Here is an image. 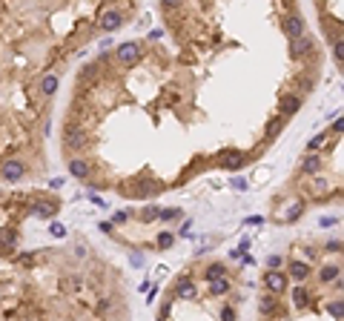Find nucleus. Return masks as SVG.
<instances>
[{
  "instance_id": "29",
  "label": "nucleus",
  "mask_w": 344,
  "mask_h": 321,
  "mask_svg": "<svg viewBox=\"0 0 344 321\" xmlns=\"http://www.w3.org/2000/svg\"><path fill=\"white\" fill-rule=\"evenodd\" d=\"M129 218H132V209H124V212H115L112 221L115 224H124V221H129Z\"/></svg>"
},
{
  "instance_id": "31",
  "label": "nucleus",
  "mask_w": 344,
  "mask_h": 321,
  "mask_svg": "<svg viewBox=\"0 0 344 321\" xmlns=\"http://www.w3.org/2000/svg\"><path fill=\"white\" fill-rule=\"evenodd\" d=\"M221 321H235V310L232 307H221Z\"/></svg>"
},
{
  "instance_id": "26",
  "label": "nucleus",
  "mask_w": 344,
  "mask_h": 321,
  "mask_svg": "<svg viewBox=\"0 0 344 321\" xmlns=\"http://www.w3.org/2000/svg\"><path fill=\"white\" fill-rule=\"evenodd\" d=\"M172 244H175V235H172V232H161L158 235V250H169Z\"/></svg>"
},
{
  "instance_id": "17",
  "label": "nucleus",
  "mask_w": 344,
  "mask_h": 321,
  "mask_svg": "<svg viewBox=\"0 0 344 321\" xmlns=\"http://www.w3.org/2000/svg\"><path fill=\"white\" fill-rule=\"evenodd\" d=\"M338 276H341V270H338V267H333V264H327V267H321V273H318V278H321V281H327V284H330V281H335V284L341 287Z\"/></svg>"
},
{
  "instance_id": "6",
  "label": "nucleus",
  "mask_w": 344,
  "mask_h": 321,
  "mask_svg": "<svg viewBox=\"0 0 344 321\" xmlns=\"http://www.w3.org/2000/svg\"><path fill=\"white\" fill-rule=\"evenodd\" d=\"M0 175H3L6 181H20L23 175H26V167H23V161H3Z\"/></svg>"
},
{
  "instance_id": "16",
  "label": "nucleus",
  "mask_w": 344,
  "mask_h": 321,
  "mask_svg": "<svg viewBox=\"0 0 344 321\" xmlns=\"http://www.w3.org/2000/svg\"><path fill=\"white\" fill-rule=\"evenodd\" d=\"M258 310H261V315H275L278 312V298L275 295H264L261 304H258Z\"/></svg>"
},
{
  "instance_id": "22",
  "label": "nucleus",
  "mask_w": 344,
  "mask_h": 321,
  "mask_svg": "<svg viewBox=\"0 0 344 321\" xmlns=\"http://www.w3.org/2000/svg\"><path fill=\"white\" fill-rule=\"evenodd\" d=\"M158 218L161 221H178V218H181V209H175V206H164V209H158Z\"/></svg>"
},
{
  "instance_id": "18",
  "label": "nucleus",
  "mask_w": 344,
  "mask_h": 321,
  "mask_svg": "<svg viewBox=\"0 0 344 321\" xmlns=\"http://www.w3.org/2000/svg\"><path fill=\"white\" fill-rule=\"evenodd\" d=\"M58 83H61V80H58V75H46V78L40 80V92L49 98V95H55V92H58Z\"/></svg>"
},
{
  "instance_id": "3",
  "label": "nucleus",
  "mask_w": 344,
  "mask_h": 321,
  "mask_svg": "<svg viewBox=\"0 0 344 321\" xmlns=\"http://www.w3.org/2000/svg\"><path fill=\"white\" fill-rule=\"evenodd\" d=\"M264 287L270 290V295H278L287 290V276H284L281 270H270L264 276Z\"/></svg>"
},
{
  "instance_id": "15",
  "label": "nucleus",
  "mask_w": 344,
  "mask_h": 321,
  "mask_svg": "<svg viewBox=\"0 0 344 321\" xmlns=\"http://www.w3.org/2000/svg\"><path fill=\"white\" fill-rule=\"evenodd\" d=\"M224 276H227V267H224L221 261H212L210 267L204 270V278H207V281H218V278H224Z\"/></svg>"
},
{
  "instance_id": "28",
  "label": "nucleus",
  "mask_w": 344,
  "mask_h": 321,
  "mask_svg": "<svg viewBox=\"0 0 344 321\" xmlns=\"http://www.w3.org/2000/svg\"><path fill=\"white\" fill-rule=\"evenodd\" d=\"M327 143V135H316L313 141H307V152H316V149H321Z\"/></svg>"
},
{
  "instance_id": "32",
  "label": "nucleus",
  "mask_w": 344,
  "mask_h": 321,
  "mask_svg": "<svg viewBox=\"0 0 344 321\" xmlns=\"http://www.w3.org/2000/svg\"><path fill=\"white\" fill-rule=\"evenodd\" d=\"M333 55H335V61L341 63V58H344V43H341V37L335 40V46H333Z\"/></svg>"
},
{
  "instance_id": "20",
  "label": "nucleus",
  "mask_w": 344,
  "mask_h": 321,
  "mask_svg": "<svg viewBox=\"0 0 344 321\" xmlns=\"http://www.w3.org/2000/svg\"><path fill=\"white\" fill-rule=\"evenodd\" d=\"M284 124H287V118H273V121L267 124L264 135H267V138H275V135H278V132L284 129Z\"/></svg>"
},
{
  "instance_id": "37",
  "label": "nucleus",
  "mask_w": 344,
  "mask_h": 321,
  "mask_svg": "<svg viewBox=\"0 0 344 321\" xmlns=\"http://www.w3.org/2000/svg\"><path fill=\"white\" fill-rule=\"evenodd\" d=\"M49 187H52V189H61V187H63V178H55V181H49Z\"/></svg>"
},
{
  "instance_id": "39",
  "label": "nucleus",
  "mask_w": 344,
  "mask_h": 321,
  "mask_svg": "<svg viewBox=\"0 0 344 321\" xmlns=\"http://www.w3.org/2000/svg\"><path fill=\"white\" fill-rule=\"evenodd\" d=\"M158 321H164V318H158Z\"/></svg>"
},
{
  "instance_id": "27",
  "label": "nucleus",
  "mask_w": 344,
  "mask_h": 321,
  "mask_svg": "<svg viewBox=\"0 0 344 321\" xmlns=\"http://www.w3.org/2000/svg\"><path fill=\"white\" fill-rule=\"evenodd\" d=\"M307 298H310V295H307V287H296V290H292V301H296V304H299V307H301V304H307Z\"/></svg>"
},
{
  "instance_id": "8",
  "label": "nucleus",
  "mask_w": 344,
  "mask_h": 321,
  "mask_svg": "<svg viewBox=\"0 0 344 321\" xmlns=\"http://www.w3.org/2000/svg\"><path fill=\"white\" fill-rule=\"evenodd\" d=\"M287 278H292L296 284L307 281L310 278V264H304V261H290V264H287Z\"/></svg>"
},
{
  "instance_id": "1",
  "label": "nucleus",
  "mask_w": 344,
  "mask_h": 321,
  "mask_svg": "<svg viewBox=\"0 0 344 321\" xmlns=\"http://www.w3.org/2000/svg\"><path fill=\"white\" fill-rule=\"evenodd\" d=\"M218 164L227 167V170H241V167H247V155H244V152H235V149H221Z\"/></svg>"
},
{
  "instance_id": "2",
  "label": "nucleus",
  "mask_w": 344,
  "mask_h": 321,
  "mask_svg": "<svg viewBox=\"0 0 344 321\" xmlns=\"http://www.w3.org/2000/svg\"><path fill=\"white\" fill-rule=\"evenodd\" d=\"M115 58L129 66V63H135L138 58H141V43H135V40H129V43H121L118 49H115Z\"/></svg>"
},
{
  "instance_id": "12",
  "label": "nucleus",
  "mask_w": 344,
  "mask_h": 321,
  "mask_svg": "<svg viewBox=\"0 0 344 321\" xmlns=\"http://www.w3.org/2000/svg\"><path fill=\"white\" fill-rule=\"evenodd\" d=\"M32 212L40 215V218H52V215L58 212V204H55V201H40V198H35V206H32Z\"/></svg>"
},
{
  "instance_id": "9",
  "label": "nucleus",
  "mask_w": 344,
  "mask_h": 321,
  "mask_svg": "<svg viewBox=\"0 0 344 321\" xmlns=\"http://www.w3.org/2000/svg\"><path fill=\"white\" fill-rule=\"evenodd\" d=\"M313 52V40H310L307 35L304 37H296V40H290V55L299 61V58H304V55Z\"/></svg>"
},
{
  "instance_id": "24",
  "label": "nucleus",
  "mask_w": 344,
  "mask_h": 321,
  "mask_svg": "<svg viewBox=\"0 0 344 321\" xmlns=\"http://www.w3.org/2000/svg\"><path fill=\"white\" fill-rule=\"evenodd\" d=\"M327 310H330V315H333L335 321H341V315H344V304H341V298L330 301V304H327Z\"/></svg>"
},
{
  "instance_id": "34",
  "label": "nucleus",
  "mask_w": 344,
  "mask_h": 321,
  "mask_svg": "<svg viewBox=\"0 0 344 321\" xmlns=\"http://www.w3.org/2000/svg\"><path fill=\"white\" fill-rule=\"evenodd\" d=\"M338 250H341V241H338V238L327 241V252H338Z\"/></svg>"
},
{
  "instance_id": "10",
  "label": "nucleus",
  "mask_w": 344,
  "mask_h": 321,
  "mask_svg": "<svg viewBox=\"0 0 344 321\" xmlns=\"http://www.w3.org/2000/svg\"><path fill=\"white\" fill-rule=\"evenodd\" d=\"M175 295L178 298H195V295H198V287H195V281H189V278H181V281H178L175 284Z\"/></svg>"
},
{
  "instance_id": "38",
  "label": "nucleus",
  "mask_w": 344,
  "mask_h": 321,
  "mask_svg": "<svg viewBox=\"0 0 344 321\" xmlns=\"http://www.w3.org/2000/svg\"><path fill=\"white\" fill-rule=\"evenodd\" d=\"M101 232H112V224H109V221H101Z\"/></svg>"
},
{
  "instance_id": "7",
  "label": "nucleus",
  "mask_w": 344,
  "mask_h": 321,
  "mask_svg": "<svg viewBox=\"0 0 344 321\" xmlns=\"http://www.w3.org/2000/svg\"><path fill=\"white\" fill-rule=\"evenodd\" d=\"M86 143V135H83V129H80L78 124H69L66 126V149H80Z\"/></svg>"
},
{
  "instance_id": "33",
  "label": "nucleus",
  "mask_w": 344,
  "mask_h": 321,
  "mask_svg": "<svg viewBox=\"0 0 344 321\" xmlns=\"http://www.w3.org/2000/svg\"><path fill=\"white\" fill-rule=\"evenodd\" d=\"M232 189H238V192H244V189H250V184L244 178H232V184H229Z\"/></svg>"
},
{
  "instance_id": "14",
  "label": "nucleus",
  "mask_w": 344,
  "mask_h": 321,
  "mask_svg": "<svg viewBox=\"0 0 344 321\" xmlns=\"http://www.w3.org/2000/svg\"><path fill=\"white\" fill-rule=\"evenodd\" d=\"M321 167H324V161L318 158V155H307V158H304V164H301V172H307V175H318V172H321Z\"/></svg>"
},
{
  "instance_id": "21",
  "label": "nucleus",
  "mask_w": 344,
  "mask_h": 321,
  "mask_svg": "<svg viewBox=\"0 0 344 321\" xmlns=\"http://www.w3.org/2000/svg\"><path fill=\"white\" fill-rule=\"evenodd\" d=\"M210 290H212V295H227V293H229V281H227V278L210 281Z\"/></svg>"
},
{
  "instance_id": "5",
  "label": "nucleus",
  "mask_w": 344,
  "mask_h": 321,
  "mask_svg": "<svg viewBox=\"0 0 344 321\" xmlns=\"http://www.w3.org/2000/svg\"><path fill=\"white\" fill-rule=\"evenodd\" d=\"M284 32H287V37H290V40L304 37V18H301V15H296V12H292V15H287V18H284Z\"/></svg>"
},
{
  "instance_id": "19",
  "label": "nucleus",
  "mask_w": 344,
  "mask_h": 321,
  "mask_svg": "<svg viewBox=\"0 0 344 321\" xmlns=\"http://www.w3.org/2000/svg\"><path fill=\"white\" fill-rule=\"evenodd\" d=\"M15 244H18V235L12 230H3L0 232V250L6 252V250H15Z\"/></svg>"
},
{
  "instance_id": "23",
  "label": "nucleus",
  "mask_w": 344,
  "mask_h": 321,
  "mask_svg": "<svg viewBox=\"0 0 344 321\" xmlns=\"http://www.w3.org/2000/svg\"><path fill=\"white\" fill-rule=\"evenodd\" d=\"M138 218H141L143 224H150V221H158V206H143L141 212H138Z\"/></svg>"
},
{
  "instance_id": "4",
  "label": "nucleus",
  "mask_w": 344,
  "mask_h": 321,
  "mask_svg": "<svg viewBox=\"0 0 344 321\" xmlns=\"http://www.w3.org/2000/svg\"><path fill=\"white\" fill-rule=\"evenodd\" d=\"M101 26H104L106 32L121 29V26H124V12H121V9H104V12H101Z\"/></svg>"
},
{
  "instance_id": "30",
  "label": "nucleus",
  "mask_w": 344,
  "mask_h": 321,
  "mask_svg": "<svg viewBox=\"0 0 344 321\" xmlns=\"http://www.w3.org/2000/svg\"><path fill=\"white\" fill-rule=\"evenodd\" d=\"M49 232H52L55 238H63V235H66V227H63V224H52V227H49Z\"/></svg>"
},
{
  "instance_id": "36",
  "label": "nucleus",
  "mask_w": 344,
  "mask_h": 321,
  "mask_svg": "<svg viewBox=\"0 0 344 321\" xmlns=\"http://www.w3.org/2000/svg\"><path fill=\"white\" fill-rule=\"evenodd\" d=\"M72 287H75V290H80V287H83V278H80V276H72Z\"/></svg>"
},
{
  "instance_id": "35",
  "label": "nucleus",
  "mask_w": 344,
  "mask_h": 321,
  "mask_svg": "<svg viewBox=\"0 0 344 321\" xmlns=\"http://www.w3.org/2000/svg\"><path fill=\"white\" fill-rule=\"evenodd\" d=\"M267 264H270V270H278V267H281V255H270Z\"/></svg>"
},
{
  "instance_id": "13",
  "label": "nucleus",
  "mask_w": 344,
  "mask_h": 321,
  "mask_svg": "<svg viewBox=\"0 0 344 321\" xmlns=\"http://www.w3.org/2000/svg\"><path fill=\"white\" fill-rule=\"evenodd\" d=\"M299 109H301V95H284V98H281V112L287 118L296 115Z\"/></svg>"
},
{
  "instance_id": "25",
  "label": "nucleus",
  "mask_w": 344,
  "mask_h": 321,
  "mask_svg": "<svg viewBox=\"0 0 344 321\" xmlns=\"http://www.w3.org/2000/svg\"><path fill=\"white\" fill-rule=\"evenodd\" d=\"M301 212H304V204H301V201H292V204H290V212H284V221H296Z\"/></svg>"
},
{
  "instance_id": "11",
  "label": "nucleus",
  "mask_w": 344,
  "mask_h": 321,
  "mask_svg": "<svg viewBox=\"0 0 344 321\" xmlns=\"http://www.w3.org/2000/svg\"><path fill=\"white\" fill-rule=\"evenodd\" d=\"M69 172L75 175V178H89V172H92V167H89V161H83V158H72L69 161Z\"/></svg>"
}]
</instances>
